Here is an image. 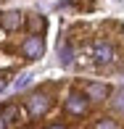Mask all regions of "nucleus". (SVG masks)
<instances>
[{"instance_id":"f257e3e1","label":"nucleus","mask_w":124,"mask_h":129,"mask_svg":"<svg viewBox=\"0 0 124 129\" xmlns=\"http://www.w3.org/2000/svg\"><path fill=\"white\" fill-rule=\"evenodd\" d=\"M21 50H24V55H27V58L37 61V58L42 55V50H45L42 37H40V34H29V37L24 40V45H21Z\"/></svg>"},{"instance_id":"f03ea898","label":"nucleus","mask_w":124,"mask_h":129,"mask_svg":"<svg viewBox=\"0 0 124 129\" xmlns=\"http://www.w3.org/2000/svg\"><path fill=\"white\" fill-rule=\"evenodd\" d=\"M27 108H29L32 116H42L45 111L50 108V100H48V95H32L27 100Z\"/></svg>"},{"instance_id":"7ed1b4c3","label":"nucleus","mask_w":124,"mask_h":129,"mask_svg":"<svg viewBox=\"0 0 124 129\" xmlns=\"http://www.w3.org/2000/svg\"><path fill=\"white\" fill-rule=\"evenodd\" d=\"M92 58H95V63H111L114 61V48L108 42H95L92 45Z\"/></svg>"},{"instance_id":"20e7f679","label":"nucleus","mask_w":124,"mask_h":129,"mask_svg":"<svg viewBox=\"0 0 124 129\" xmlns=\"http://www.w3.org/2000/svg\"><path fill=\"white\" fill-rule=\"evenodd\" d=\"M66 111H69V113L82 116V113L87 111V95H79V92L69 95V100H66Z\"/></svg>"},{"instance_id":"39448f33","label":"nucleus","mask_w":124,"mask_h":129,"mask_svg":"<svg viewBox=\"0 0 124 129\" xmlns=\"http://www.w3.org/2000/svg\"><path fill=\"white\" fill-rule=\"evenodd\" d=\"M21 21H24V19H21V13H16V11H8V13L0 16V26L8 29V32H11V29H19Z\"/></svg>"},{"instance_id":"423d86ee","label":"nucleus","mask_w":124,"mask_h":129,"mask_svg":"<svg viewBox=\"0 0 124 129\" xmlns=\"http://www.w3.org/2000/svg\"><path fill=\"white\" fill-rule=\"evenodd\" d=\"M58 58H61V66L63 69H69L74 63V50H71V45H58Z\"/></svg>"},{"instance_id":"0eeeda50","label":"nucleus","mask_w":124,"mask_h":129,"mask_svg":"<svg viewBox=\"0 0 124 129\" xmlns=\"http://www.w3.org/2000/svg\"><path fill=\"white\" fill-rule=\"evenodd\" d=\"M32 77H34L32 71H24V74H19V79L13 82V90H16V92H21V90H27V87L32 84Z\"/></svg>"},{"instance_id":"6e6552de","label":"nucleus","mask_w":124,"mask_h":129,"mask_svg":"<svg viewBox=\"0 0 124 129\" xmlns=\"http://www.w3.org/2000/svg\"><path fill=\"white\" fill-rule=\"evenodd\" d=\"M87 95L95 98V100H103V98L108 95V90H106L103 84H87Z\"/></svg>"},{"instance_id":"1a4fd4ad","label":"nucleus","mask_w":124,"mask_h":129,"mask_svg":"<svg viewBox=\"0 0 124 129\" xmlns=\"http://www.w3.org/2000/svg\"><path fill=\"white\" fill-rule=\"evenodd\" d=\"M0 113H3L5 119L11 121V124H19V119H21V113H19V108H16V105H5Z\"/></svg>"},{"instance_id":"9d476101","label":"nucleus","mask_w":124,"mask_h":129,"mask_svg":"<svg viewBox=\"0 0 124 129\" xmlns=\"http://www.w3.org/2000/svg\"><path fill=\"white\" fill-rule=\"evenodd\" d=\"M111 105H114V111H119V113H124V87L114 92V100H111Z\"/></svg>"},{"instance_id":"9b49d317","label":"nucleus","mask_w":124,"mask_h":129,"mask_svg":"<svg viewBox=\"0 0 124 129\" xmlns=\"http://www.w3.org/2000/svg\"><path fill=\"white\" fill-rule=\"evenodd\" d=\"M92 129H119V126H116V121H111V119H98L95 124H92Z\"/></svg>"},{"instance_id":"f8f14e48","label":"nucleus","mask_w":124,"mask_h":129,"mask_svg":"<svg viewBox=\"0 0 124 129\" xmlns=\"http://www.w3.org/2000/svg\"><path fill=\"white\" fill-rule=\"evenodd\" d=\"M29 24H32L34 32H42V29H45V19H42V16H32V19H29Z\"/></svg>"},{"instance_id":"ddd939ff","label":"nucleus","mask_w":124,"mask_h":129,"mask_svg":"<svg viewBox=\"0 0 124 129\" xmlns=\"http://www.w3.org/2000/svg\"><path fill=\"white\" fill-rule=\"evenodd\" d=\"M5 121H8V119H5V116L0 113V129H5Z\"/></svg>"},{"instance_id":"4468645a","label":"nucleus","mask_w":124,"mask_h":129,"mask_svg":"<svg viewBox=\"0 0 124 129\" xmlns=\"http://www.w3.org/2000/svg\"><path fill=\"white\" fill-rule=\"evenodd\" d=\"M5 90V77H0V92Z\"/></svg>"},{"instance_id":"2eb2a0df","label":"nucleus","mask_w":124,"mask_h":129,"mask_svg":"<svg viewBox=\"0 0 124 129\" xmlns=\"http://www.w3.org/2000/svg\"><path fill=\"white\" fill-rule=\"evenodd\" d=\"M48 129H63V126H61V124H53V126H48Z\"/></svg>"}]
</instances>
